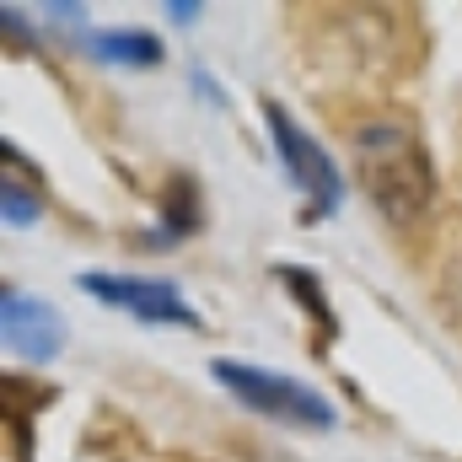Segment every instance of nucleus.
Returning <instances> with one entry per match:
<instances>
[{"mask_svg": "<svg viewBox=\"0 0 462 462\" xmlns=\"http://www.w3.org/2000/svg\"><path fill=\"white\" fill-rule=\"evenodd\" d=\"M349 151H355V178L387 226L409 231L414 221H425V210L436 205V162L403 118L376 114L355 124Z\"/></svg>", "mask_w": 462, "mask_h": 462, "instance_id": "1", "label": "nucleus"}, {"mask_svg": "<svg viewBox=\"0 0 462 462\" xmlns=\"http://www.w3.org/2000/svg\"><path fill=\"white\" fill-rule=\"evenodd\" d=\"M210 376L226 387L231 398L263 420H280V425H301V430H334V403L323 393H312L307 382L296 376H274L263 365H247V360H210Z\"/></svg>", "mask_w": 462, "mask_h": 462, "instance_id": "2", "label": "nucleus"}, {"mask_svg": "<svg viewBox=\"0 0 462 462\" xmlns=\"http://www.w3.org/2000/svg\"><path fill=\"white\" fill-rule=\"evenodd\" d=\"M263 124H269V134H274L280 167H285L291 183L307 194V210H312V216H334V210H339V194H345L334 156L291 118V108H280V103H263Z\"/></svg>", "mask_w": 462, "mask_h": 462, "instance_id": "3", "label": "nucleus"}, {"mask_svg": "<svg viewBox=\"0 0 462 462\" xmlns=\"http://www.w3.org/2000/svg\"><path fill=\"white\" fill-rule=\"evenodd\" d=\"M87 296L108 301L118 312L140 318V323H162V328H194L199 312L183 301V291L172 280H140V274H81L76 280Z\"/></svg>", "mask_w": 462, "mask_h": 462, "instance_id": "4", "label": "nucleus"}, {"mask_svg": "<svg viewBox=\"0 0 462 462\" xmlns=\"http://www.w3.org/2000/svg\"><path fill=\"white\" fill-rule=\"evenodd\" d=\"M0 318H5V345H11V355H22L32 365H49L60 355V345H65V323L54 318V307L38 301V296H22L16 285L0 291Z\"/></svg>", "mask_w": 462, "mask_h": 462, "instance_id": "5", "label": "nucleus"}, {"mask_svg": "<svg viewBox=\"0 0 462 462\" xmlns=\"http://www.w3.org/2000/svg\"><path fill=\"white\" fill-rule=\"evenodd\" d=\"M87 49L108 65H129V70H151L162 60V38L134 32V27L129 32H87Z\"/></svg>", "mask_w": 462, "mask_h": 462, "instance_id": "6", "label": "nucleus"}, {"mask_svg": "<svg viewBox=\"0 0 462 462\" xmlns=\"http://www.w3.org/2000/svg\"><path fill=\"white\" fill-rule=\"evenodd\" d=\"M0 205H5V226H32V221L43 216L38 194H32V189H22L16 178H5V189H0Z\"/></svg>", "mask_w": 462, "mask_h": 462, "instance_id": "7", "label": "nucleus"}, {"mask_svg": "<svg viewBox=\"0 0 462 462\" xmlns=\"http://www.w3.org/2000/svg\"><path fill=\"white\" fill-rule=\"evenodd\" d=\"M199 221V199H194V189L189 183H172V194H167V231L178 236V231H189Z\"/></svg>", "mask_w": 462, "mask_h": 462, "instance_id": "8", "label": "nucleus"}, {"mask_svg": "<svg viewBox=\"0 0 462 462\" xmlns=\"http://www.w3.org/2000/svg\"><path fill=\"white\" fill-rule=\"evenodd\" d=\"M167 11H172V16H178V22H189V16H199V5H189V0H172V5H167Z\"/></svg>", "mask_w": 462, "mask_h": 462, "instance_id": "9", "label": "nucleus"}]
</instances>
